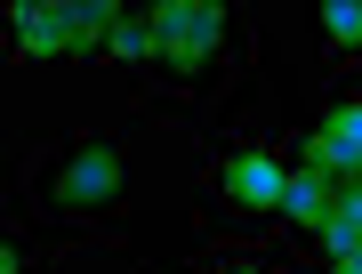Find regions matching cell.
Wrapping results in <instances>:
<instances>
[{"mask_svg":"<svg viewBox=\"0 0 362 274\" xmlns=\"http://www.w3.org/2000/svg\"><path fill=\"white\" fill-rule=\"evenodd\" d=\"M16 49L25 57H65V49H89L81 33V8H40V0H16Z\"/></svg>","mask_w":362,"mask_h":274,"instance_id":"3","label":"cell"},{"mask_svg":"<svg viewBox=\"0 0 362 274\" xmlns=\"http://www.w3.org/2000/svg\"><path fill=\"white\" fill-rule=\"evenodd\" d=\"M330 202H338V170L314 154V145H306V161H298V170H290V185H282V210H290L298 226H322V218H330Z\"/></svg>","mask_w":362,"mask_h":274,"instance_id":"4","label":"cell"},{"mask_svg":"<svg viewBox=\"0 0 362 274\" xmlns=\"http://www.w3.org/2000/svg\"><path fill=\"white\" fill-rule=\"evenodd\" d=\"M314 234H322L330 258H354L362 250V178H338V202H330V218L314 226Z\"/></svg>","mask_w":362,"mask_h":274,"instance_id":"7","label":"cell"},{"mask_svg":"<svg viewBox=\"0 0 362 274\" xmlns=\"http://www.w3.org/2000/svg\"><path fill=\"white\" fill-rule=\"evenodd\" d=\"M218 274H266V266H218Z\"/></svg>","mask_w":362,"mask_h":274,"instance_id":"11","label":"cell"},{"mask_svg":"<svg viewBox=\"0 0 362 274\" xmlns=\"http://www.w3.org/2000/svg\"><path fill=\"white\" fill-rule=\"evenodd\" d=\"M314 154H322L338 178H362V97H354V105H338L322 130H314Z\"/></svg>","mask_w":362,"mask_h":274,"instance_id":"6","label":"cell"},{"mask_svg":"<svg viewBox=\"0 0 362 274\" xmlns=\"http://www.w3.org/2000/svg\"><path fill=\"white\" fill-rule=\"evenodd\" d=\"M330 274H362V250H354V258H338V266H330Z\"/></svg>","mask_w":362,"mask_h":274,"instance_id":"10","label":"cell"},{"mask_svg":"<svg viewBox=\"0 0 362 274\" xmlns=\"http://www.w3.org/2000/svg\"><path fill=\"white\" fill-rule=\"evenodd\" d=\"M218 33H226V16L209 0H169V8H153V49L169 65H185V73L218 57Z\"/></svg>","mask_w":362,"mask_h":274,"instance_id":"1","label":"cell"},{"mask_svg":"<svg viewBox=\"0 0 362 274\" xmlns=\"http://www.w3.org/2000/svg\"><path fill=\"white\" fill-rule=\"evenodd\" d=\"M113 194H121V154L113 145H81L73 170L57 178V210H105Z\"/></svg>","mask_w":362,"mask_h":274,"instance_id":"2","label":"cell"},{"mask_svg":"<svg viewBox=\"0 0 362 274\" xmlns=\"http://www.w3.org/2000/svg\"><path fill=\"white\" fill-rule=\"evenodd\" d=\"M282 185H290V170L274 154H233L226 161V194L242 210H282Z\"/></svg>","mask_w":362,"mask_h":274,"instance_id":"5","label":"cell"},{"mask_svg":"<svg viewBox=\"0 0 362 274\" xmlns=\"http://www.w3.org/2000/svg\"><path fill=\"white\" fill-rule=\"evenodd\" d=\"M105 49H113L121 65H137V57H161V49H153V16H121V25H113V40H105Z\"/></svg>","mask_w":362,"mask_h":274,"instance_id":"8","label":"cell"},{"mask_svg":"<svg viewBox=\"0 0 362 274\" xmlns=\"http://www.w3.org/2000/svg\"><path fill=\"white\" fill-rule=\"evenodd\" d=\"M322 25H330V40H362V0H330Z\"/></svg>","mask_w":362,"mask_h":274,"instance_id":"9","label":"cell"}]
</instances>
